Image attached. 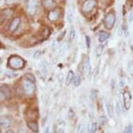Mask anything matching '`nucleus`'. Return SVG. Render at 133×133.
Wrapping results in <instances>:
<instances>
[{
  "label": "nucleus",
  "mask_w": 133,
  "mask_h": 133,
  "mask_svg": "<svg viewBox=\"0 0 133 133\" xmlns=\"http://www.w3.org/2000/svg\"><path fill=\"white\" fill-rule=\"evenodd\" d=\"M103 50H104V45H97L96 48V53L97 57H100V55L103 53Z\"/></svg>",
  "instance_id": "obj_22"
},
{
  "label": "nucleus",
  "mask_w": 133,
  "mask_h": 133,
  "mask_svg": "<svg viewBox=\"0 0 133 133\" xmlns=\"http://www.w3.org/2000/svg\"><path fill=\"white\" fill-rule=\"evenodd\" d=\"M123 104H124V107L125 110H130V105H131V95L127 91H124V94H123Z\"/></svg>",
  "instance_id": "obj_7"
},
{
  "label": "nucleus",
  "mask_w": 133,
  "mask_h": 133,
  "mask_svg": "<svg viewBox=\"0 0 133 133\" xmlns=\"http://www.w3.org/2000/svg\"><path fill=\"white\" fill-rule=\"evenodd\" d=\"M11 120L8 117H2L1 120H0V125H1L2 129H6L11 126Z\"/></svg>",
  "instance_id": "obj_12"
},
{
  "label": "nucleus",
  "mask_w": 133,
  "mask_h": 133,
  "mask_svg": "<svg viewBox=\"0 0 133 133\" xmlns=\"http://www.w3.org/2000/svg\"><path fill=\"white\" fill-rule=\"evenodd\" d=\"M42 35H43V37H49V35H50V30H49V28H47V27H44V31H43V32H42Z\"/></svg>",
  "instance_id": "obj_25"
},
{
  "label": "nucleus",
  "mask_w": 133,
  "mask_h": 133,
  "mask_svg": "<svg viewBox=\"0 0 133 133\" xmlns=\"http://www.w3.org/2000/svg\"><path fill=\"white\" fill-rule=\"evenodd\" d=\"M85 40H86V47L89 49L91 47V38H90L89 36H86L85 37Z\"/></svg>",
  "instance_id": "obj_28"
},
{
  "label": "nucleus",
  "mask_w": 133,
  "mask_h": 133,
  "mask_svg": "<svg viewBox=\"0 0 133 133\" xmlns=\"http://www.w3.org/2000/svg\"><path fill=\"white\" fill-rule=\"evenodd\" d=\"M107 110H108V114L110 117H112L114 116V110H113V107H112L111 104H107Z\"/></svg>",
  "instance_id": "obj_18"
},
{
  "label": "nucleus",
  "mask_w": 133,
  "mask_h": 133,
  "mask_svg": "<svg viewBox=\"0 0 133 133\" xmlns=\"http://www.w3.org/2000/svg\"><path fill=\"white\" fill-rule=\"evenodd\" d=\"M42 5L48 11H52L55 9V1L54 0H42Z\"/></svg>",
  "instance_id": "obj_11"
},
{
  "label": "nucleus",
  "mask_w": 133,
  "mask_h": 133,
  "mask_svg": "<svg viewBox=\"0 0 133 133\" xmlns=\"http://www.w3.org/2000/svg\"><path fill=\"white\" fill-rule=\"evenodd\" d=\"M67 50H68V46H67V44L66 43H64V44H63V45L60 47V51H59V56L60 57H63L64 55L66 53Z\"/></svg>",
  "instance_id": "obj_16"
},
{
  "label": "nucleus",
  "mask_w": 133,
  "mask_h": 133,
  "mask_svg": "<svg viewBox=\"0 0 133 133\" xmlns=\"http://www.w3.org/2000/svg\"><path fill=\"white\" fill-rule=\"evenodd\" d=\"M0 94H1V100H7L10 99L11 97V91L7 86L2 85L0 88Z\"/></svg>",
  "instance_id": "obj_8"
},
{
  "label": "nucleus",
  "mask_w": 133,
  "mask_h": 133,
  "mask_svg": "<svg viewBox=\"0 0 133 133\" xmlns=\"http://www.w3.org/2000/svg\"><path fill=\"white\" fill-rule=\"evenodd\" d=\"M97 97V95H96V93H95L94 91H91V100H94V97Z\"/></svg>",
  "instance_id": "obj_32"
},
{
  "label": "nucleus",
  "mask_w": 133,
  "mask_h": 133,
  "mask_svg": "<svg viewBox=\"0 0 133 133\" xmlns=\"http://www.w3.org/2000/svg\"><path fill=\"white\" fill-rule=\"evenodd\" d=\"M20 23H21V18L19 17H14L13 19L11 20V22L9 24V31L11 32H14L16 31L17 28L20 25Z\"/></svg>",
  "instance_id": "obj_10"
},
{
  "label": "nucleus",
  "mask_w": 133,
  "mask_h": 133,
  "mask_svg": "<svg viewBox=\"0 0 133 133\" xmlns=\"http://www.w3.org/2000/svg\"><path fill=\"white\" fill-rule=\"evenodd\" d=\"M40 55H41V51H35V53H34L33 56H34L35 58H37V57H38Z\"/></svg>",
  "instance_id": "obj_30"
},
{
  "label": "nucleus",
  "mask_w": 133,
  "mask_h": 133,
  "mask_svg": "<svg viewBox=\"0 0 133 133\" xmlns=\"http://www.w3.org/2000/svg\"><path fill=\"white\" fill-rule=\"evenodd\" d=\"M28 128L30 130H31L32 131L34 132H38L39 130V127H38V124H37V123L36 122H28Z\"/></svg>",
  "instance_id": "obj_13"
},
{
  "label": "nucleus",
  "mask_w": 133,
  "mask_h": 133,
  "mask_svg": "<svg viewBox=\"0 0 133 133\" xmlns=\"http://www.w3.org/2000/svg\"><path fill=\"white\" fill-rule=\"evenodd\" d=\"M83 71L85 76H89L91 72V61H90L89 57H85L84 60V64H83Z\"/></svg>",
  "instance_id": "obj_9"
},
{
  "label": "nucleus",
  "mask_w": 133,
  "mask_h": 133,
  "mask_svg": "<svg viewBox=\"0 0 133 133\" xmlns=\"http://www.w3.org/2000/svg\"><path fill=\"white\" fill-rule=\"evenodd\" d=\"M23 89H24V91L25 92V94L32 95L35 92L36 86H35V84L33 82L30 81V80L25 78L23 81Z\"/></svg>",
  "instance_id": "obj_4"
},
{
  "label": "nucleus",
  "mask_w": 133,
  "mask_h": 133,
  "mask_svg": "<svg viewBox=\"0 0 133 133\" xmlns=\"http://www.w3.org/2000/svg\"><path fill=\"white\" fill-rule=\"evenodd\" d=\"M5 133H14V131L12 130H7L5 131Z\"/></svg>",
  "instance_id": "obj_35"
},
{
  "label": "nucleus",
  "mask_w": 133,
  "mask_h": 133,
  "mask_svg": "<svg viewBox=\"0 0 133 133\" xmlns=\"http://www.w3.org/2000/svg\"><path fill=\"white\" fill-rule=\"evenodd\" d=\"M25 78L26 79H28V80H30V81H31V82H35L36 81V78H35V77L33 76L32 74H30V73H28V74H26L25 75Z\"/></svg>",
  "instance_id": "obj_26"
},
{
  "label": "nucleus",
  "mask_w": 133,
  "mask_h": 133,
  "mask_svg": "<svg viewBox=\"0 0 133 133\" xmlns=\"http://www.w3.org/2000/svg\"><path fill=\"white\" fill-rule=\"evenodd\" d=\"M74 77H75L74 72L72 71H70L68 72V75H67V77H66V84H70L71 83H72Z\"/></svg>",
  "instance_id": "obj_15"
},
{
  "label": "nucleus",
  "mask_w": 133,
  "mask_h": 133,
  "mask_svg": "<svg viewBox=\"0 0 133 133\" xmlns=\"http://www.w3.org/2000/svg\"><path fill=\"white\" fill-rule=\"evenodd\" d=\"M83 130H84V125L82 124H79L78 127H77V133H82Z\"/></svg>",
  "instance_id": "obj_29"
},
{
  "label": "nucleus",
  "mask_w": 133,
  "mask_h": 133,
  "mask_svg": "<svg viewBox=\"0 0 133 133\" xmlns=\"http://www.w3.org/2000/svg\"><path fill=\"white\" fill-rule=\"evenodd\" d=\"M97 130V123H93V124H91V133L96 132Z\"/></svg>",
  "instance_id": "obj_27"
},
{
  "label": "nucleus",
  "mask_w": 133,
  "mask_h": 133,
  "mask_svg": "<svg viewBox=\"0 0 133 133\" xmlns=\"http://www.w3.org/2000/svg\"><path fill=\"white\" fill-rule=\"evenodd\" d=\"M50 132V127L49 126H47L45 129H44V133H49Z\"/></svg>",
  "instance_id": "obj_33"
},
{
  "label": "nucleus",
  "mask_w": 133,
  "mask_h": 133,
  "mask_svg": "<svg viewBox=\"0 0 133 133\" xmlns=\"http://www.w3.org/2000/svg\"><path fill=\"white\" fill-rule=\"evenodd\" d=\"M123 85H124V81L123 82V80H121V82H120V86H123Z\"/></svg>",
  "instance_id": "obj_36"
},
{
  "label": "nucleus",
  "mask_w": 133,
  "mask_h": 133,
  "mask_svg": "<svg viewBox=\"0 0 133 133\" xmlns=\"http://www.w3.org/2000/svg\"><path fill=\"white\" fill-rule=\"evenodd\" d=\"M72 84H73L74 86H79L80 84H81V78H80V77L75 76L73 81H72Z\"/></svg>",
  "instance_id": "obj_20"
},
{
  "label": "nucleus",
  "mask_w": 133,
  "mask_h": 133,
  "mask_svg": "<svg viewBox=\"0 0 133 133\" xmlns=\"http://www.w3.org/2000/svg\"><path fill=\"white\" fill-rule=\"evenodd\" d=\"M52 133H55V132H54V131H53V132H52Z\"/></svg>",
  "instance_id": "obj_37"
},
{
  "label": "nucleus",
  "mask_w": 133,
  "mask_h": 133,
  "mask_svg": "<svg viewBox=\"0 0 133 133\" xmlns=\"http://www.w3.org/2000/svg\"><path fill=\"white\" fill-rule=\"evenodd\" d=\"M40 1L39 0H28L27 2V11L29 14L35 15L37 13V9L39 7Z\"/></svg>",
  "instance_id": "obj_3"
},
{
  "label": "nucleus",
  "mask_w": 133,
  "mask_h": 133,
  "mask_svg": "<svg viewBox=\"0 0 133 133\" xmlns=\"http://www.w3.org/2000/svg\"><path fill=\"white\" fill-rule=\"evenodd\" d=\"M70 41H73L75 37H76V31H75L74 29H71V31H70Z\"/></svg>",
  "instance_id": "obj_24"
},
{
  "label": "nucleus",
  "mask_w": 133,
  "mask_h": 133,
  "mask_svg": "<svg viewBox=\"0 0 133 133\" xmlns=\"http://www.w3.org/2000/svg\"><path fill=\"white\" fill-rule=\"evenodd\" d=\"M129 21H130V22H132V21H133V10L130 12V15H129Z\"/></svg>",
  "instance_id": "obj_31"
},
{
  "label": "nucleus",
  "mask_w": 133,
  "mask_h": 133,
  "mask_svg": "<svg viewBox=\"0 0 133 133\" xmlns=\"http://www.w3.org/2000/svg\"><path fill=\"white\" fill-rule=\"evenodd\" d=\"M24 64H25L24 60L21 57L16 56V55L10 57L8 59V64H7L8 67H10V68L12 70L22 69V68H24Z\"/></svg>",
  "instance_id": "obj_1"
},
{
  "label": "nucleus",
  "mask_w": 133,
  "mask_h": 133,
  "mask_svg": "<svg viewBox=\"0 0 133 133\" xmlns=\"http://www.w3.org/2000/svg\"><path fill=\"white\" fill-rule=\"evenodd\" d=\"M73 17H74L73 11L71 10H68V11H67V20H68L69 23H71L72 20H73Z\"/></svg>",
  "instance_id": "obj_19"
},
{
  "label": "nucleus",
  "mask_w": 133,
  "mask_h": 133,
  "mask_svg": "<svg viewBox=\"0 0 133 133\" xmlns=\"http://www.w3.org/2000/svg\"><path fill=\"white\" fill-rule=\"evenodd\" d=\"M133 132V125L131 124H129L126 125L124 130V133H132Z\"/></svg>",
  "instance_id": "obj_21"
},
{
  "label": "nucleus",
  "mask_w": 133,
  "mask_h": 133,
  "mask_svg": "<svg viewBox=\"0 0 133 133\" xmlns=\"http://www.w3.org/2000/svg\"><path fill=\"white\" fill-rule=\"evenodd\" d=\"M40 66H41V70H42V71H43V73H44V75H46L47 73H48V68H47V64H46V62H44V61H43L41 63V64H40Z\"/></svg>",
  "instance_id": "obj_17"
},
{
  "label": "nucleus",
  "mask_w": 133,
  "mask_h": 133,
  "mask_svg": "<svg viewBox=\"0 0 133 133\" xmlns=\"http://www.w3.org/2000/svg\"><path fill=\"white\" fill-rule=\"evenodd\" d=\"M17 133H27V132H26V130H25L21 129V130H19L18 131H17Z\"/></svg>",
  "instance_id": "obj_34"
},
{
  "label": "nucleus",
  "mask_w": 133,
  "mask_h": 133,
  "mask_svg": "<svg viewBox=\"0 0 133 133\" xmlns=\"http://www.w3.org/2000/svg\"><path fill=\"white\" fill-rule=\"evenodd\" d=\"M115 22H116V15L113 11H110L106 14L104 20V24L107 29H111L114 26Z\"/></svg>",
  "instance_id": "obj_2"
},
{
  "label": "nucleus",
  "mask_w": 133,
  "mask_h": 133,
  "mask_svg": "<svg viewBox=\"0 0 133 133\" xmlns=\"http://www.w3.org/2000/svg\"><path fill=\"white\" fill-rule=\"evenodd\" d=\"M97 5V0H85L82 5V11L84 13H88L91 11Z\"/></svg>",
  "instance_id": "obj_5"
},
{
  "label": "nucleus",
  "mask_w": 133,
  "mask_h": 133,
  "mask_svg": "<svg viewBox=\"0 0 133 133\" xmlns=\"http://www.w3.org/2000/svg\"><path fill=\"white\" fill-rule=\"evenodd\" d=\"M61 13H62V11L59 8H55L54 10H52V11H49L48 19L51 22L57 21L60 17V16H61Z\"/></svg>",
  "instance_id": "obj_6"
},
{
  "label": "nucleus",
  "mask_w": 133,
  "mask_h": 133,
  "mask_svg": "<svg viewBox=\"0 0 133 133\" xmlns=\"http://www.w3.org/2000/svg\"><path fill=\"white\" fill-rule=\"evenodd\" d=\"M116 112H117V115L118 117L121 115V112H122L121 106H120V103L118 101H117V103H116Z\"/></svg>",
  "instance_id": "obj_23"
},
{
  "label": "nucleus",
  "mask_w": 133,
  "mask_h": 133,
  "mask_svg": "<svg viewBox=\"0 0 133 133\" xmlns=\"http://www.w3.org/2000/svg\"><path fill=\"white\" fill-rule=\"evenodd\" d=\"M109 37H110V35L109 33H107L106 31H101L99 33V36H98V40H99V42H104V41H106V40L109 38Z\"/></svg>",
  "instance_id": "obj_14"
}]
</instances>
